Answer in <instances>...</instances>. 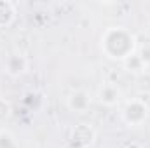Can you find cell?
Masks as SVG:
<instances>
[{
  "mask_svg": "<svg viewBox=\"0 0 150 148\" xmlns=\"http://www.w3.org/2000/svg\"><path fill=\"white\" fill-rule=\"evenodd\" d=\"M101 47L103 51L108 54V58L113 59H126L129 56L134 54L136 49V38L131 32H127L126 28L115 26L108 28L105 32V35L101 38Z\"/></svg>",
  "mask_w": 150,
  "mask_h": 148,
  "instance_id": "6da1fadb",
  "label": "cell"
},
{
  "mask_svg": "<svg viewBox=\"0 0 150 148\" xmlns=\"http://www.w3.org/2000/svg\"><path fill=\"white\" fill-rule=\"evenodd\" d=\"M149 117V106L142 99H133L124 108V120L129 125H140Z\"/></svg>",
  "mask_w": 150,
  "mask_h": 148,
  "instance_id": "7a4b0ae2",
  "label": "cell"
},
{
  "mask_svg": "<svg viewBox=\"0 0 150 148\" xmlns=\"http://www.w3.org/2000/svg\"><path fill=\"white\" fill-rule=\"evenodd\" d=\"M119 98H120V91H119V87L113 85V84L103 85L101 91H100V101H101L103 105H107V106L117 105V103H119Z\"/></svg>",
  "mask_w": 150,
  "mask_h": 148,
  "instance_id": "3957f363",
  "label": "cell"
},
{
  "mask_svg": "<svg viewBox=\"0 0 150 148\" xmlns=\"http://www.w3.org/2000/svg\"><path fill=\"white\" fill-rule=\"evenodd\" d=\"M89 103H91L89 94L84 92V91H77V92H74V94L68 98V106H70V110L79 111V113H82V111L86 110V108L89 106Z\"/></svg>",
  "mask_w": 150,
  "mask_h": 148,
  "instance_id": "277c9868",
  "label": "cell"
},
{
  "mask_svg": "<svg viewBox=\"0 0 150 148\" xmlns=\"http://www.w3.org/2000/svg\"><path fill=\"white\" fill-rule=\"evenodd\" d=\"M94 138V132L91 127L87 125H79L77 129L74 131V143L77 147H86V145H91Z\"/></svg>",
  "mask_w": 150,
  "mask_h": 148,
  "instance_id": "5b68a950",
  "label": "cell"
},
{
  "mask_svg": "<svg viewBox=\"0 0 150 148\" xmlns=\"http://www.w3.org/2000/svg\"><path fill=\"white\" fill-rule=\"evenodd\" d=\"M124 65H126V68H127L129 72H136V73H142L143 68H145V65H143V61L140 59L138 54H133V56L126 58V59H124Z\"/></svg>",
  "mask_w": 150,
  "mask_h": 148,
  "instance_id": "8992f818",
  "label": "cell"
},
{
  "mask_svg": "<svg viewBox=\"0 0 150 148\" xmlns=\"http://www.w3.org/2000/svg\"><path fill=\"white\" fill-rule=\"evenodd\" d=\"M14 16V9L9 2H0V26H5L11 23Z\"/></svg>",
  "mask_w": 150,
  "mask_h": 148,
  "instance_id": "52a82bcc",
  "label": "cell"
},
{
  "mask_svg": "<svg viewBox=\"0 0 150 148\" xmlns=\"http://www.w3.org/2000/svg\"><path fill=\"white\" fill-rule=\"evenodd\" d=\"M25 68H26V63H25V59L19 58V56H12V58L7 61V70H9L11 73H14V75L23 73Z\"/></svg>",
  "mask_w": 150,
  "mask_h": 148,
  "instance_id": "ba28073f",
  "label": "cell"
},
{
  "mask_svg": "<svg viewBox=\"0 0 150 148\" xmlns=\"http://www.w3.org/2000/svg\"><path fill=\"white\" fill-rule=\"evenodd\" d=\"M138 89L143 91V92H149L150 91V73L142 72L138 75Z\"/></svg>",
  "mask_w": 150,
  "mask_h": 148,
  "instance_id": "9c48e42d",
  "label": "cell"
},
{
  "mask_svg": "<svg viewBox=\"0 0 150 148\" xmlns=\"http://www.w3.org/2000/svg\"><path fill=\"white\" fill-rule=\"evenodd\" d=\"M14 140L9 132H0V148H12Z\"/></svg>",
  "mask_w": 150,
  "mask_h": 148,
  "instance_id": "30bf717a",
  "label": "cell"
},
{
  "mask_svg": "<svg viewBox=\"0 0 150 148\" xmlns=\"http://www.w3.org/2000/svg\"><path fill=\"white\" fill-rule=\"evenodd\" d=\"M140 59L143 61V65L147 66V65H150V44H145L142 49H140Z\"/></svg>",
  "mask_w": 150,
  "mask_h": 148,
  "instance_id": "8fae6325",
  "label": "cell"
},
{
  "mask_svg": "<svg viewBox=\"0 0 150 148\" xmlns=\"http://www.w3.org/2000/svg\"><path fill=\"white\" fill-rule=\"evenodd\" d=\"M7 115H9V105H7L4 99H0V120L5 118Z\"/></svg>",
  "mask_w": 150,
  "mask_h": 148,
  "instance_id": "7c38bea8",
  "label": "cell"
},
{
  "mask_svg": "<svg viewBox=\"0 0 150 148\" xmlns=\"http://www.w3.org/2000/svg\"><path fill=\"white\" fill-rule=\"evenodd\" d=\"M126 148H140V147H138V145H134V143H131V145H127Z\"/></svg>",
  "mask_w": 150,
  "mask_h": 148,
  "instance_id": "4fadbf2b",
  "label": "cell"
}]
</instances>
